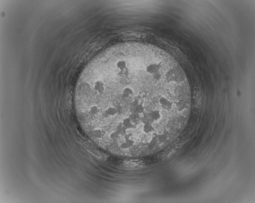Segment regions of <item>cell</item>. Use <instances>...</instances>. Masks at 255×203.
Masks as SVG:
<instances>
[{
	"mask_svg": "<svg viewBox=\"0 0 255 203\" xmlns=\"http://www.w3.org/2000/svg\"><path fill=\"white\" fill-rule=\"evenodd\" d=\"M135 94L134 89L130 85H126L122 89V95L123 97L128 98Z\"/></svg>",
	"mask_w": 255,
	"mask_h": 203,
	"instance_id": "4",
	"label": "cell"
},
{
	"mask_svg": "<svg viewBox=\"0 0 255 203\" xmlns=\"http://www.w3.org/2000/svg\"><path fill=\"white\" fill-rule=\"evenodd\" d=\"M142 130L144 133L147 134L154 131V127L151 124H145L143 126Z\"/></svg>",
	"mask_w": 255,
	"mask_h": 203,
	"instance_id": "7",
	"label": "cell"
},
{
	"mask_svg": "<svg viewBox=\"0 0 255 203\" xmlns=\"http://www.w3.org/2000/svg\"><path fill=\"white\" fill-rule=\"evenodd\" d=\"M121 122L127 131L128 130H134L136 128V126L134 125L132 121L128 117H125Z\"/></svg>",
	"mask_w": 255,
	"mask_h": 203,
	"instance_id": "5",
	"label": "cell"
},
{
	"mask_svg": "<svg viewBox=\"0 0 255 203\" xmlns=\"http://www.w3.org/2000/svg\"><path fill=\"white\" fill-rule=\"evenodd\" d=\"M120 137V135L116 131H112V132L110 133L109 134V139H110L111 140H113V141L118 140Z\"/></svg>",
	"mask_w": 255,
	"mask_h": 203,
	"instance_id": "9",
	"label": "cell"
},
{
	"mask_svg": "<svg viewBox=\"0 0 255 203\" xmlns=\"http://www.w3.org/2000/svg\"><path fill=\"white\" fill-rule=\"evenodd\" d=\"M118 113V110L116 107H109L104 111L102 116L105 118H109V117H114Z\"/></svg>",
	"mask_w": 255,
	"mask_h": 203,
	"instance_id": "1",
	"label": "cell"
},
{
	"mask_svg": "<svg viewBox=\"0 0 255 203\" xmlns=\"http://www.w3.org/2000/svg\"><path fill=\"white\" fill-rule=\"evenodd\" d=\"M145 111V108L143 104H139L135 106L133 112L138 114L142 115L144 113Z\"/></svg>",
	"mask_w": 255,
	"mask_h": 203,
	"instance_id": "8",
	"label": "cell"
},
{
	"mask_svg": "<svg viewBox=\"0 0 255 203\" xmlns=\"http://www.w3.org/2000/svg\"><path fill=\"white\" fill-rule=\"evenodd\" d=\"M196 105L197 107H199L201 104V94L198 93L197 94L196 98Z\"/></svg>",
	"mask_w": 255,
	"mask_h": 203,
	"instance_id": "10",
	"label": "cell"
},
{
	"mask_svg": "<svg viewBox=\"0 0 255 203\" xmlns=\"http://www.w3.org/2000/svg\"><path fill=\"white\" fill-rule=\"evenodd\" d=\"M87 115L91 117H93L97 116L100 112V108L96 105H92L87 108L86 111Z\"/></svg>",
	"mask_w": 255,
	"mask_h": 203,
	"instance_id": "3",
	"label": "cell"
},
{
	"mask_svg": "<svg viewBox=\"0 0 255 203\" xmlns=\"http://www.w3.org/2000/svg\"><path fill=\"white\" fill-rule=\"evenodd\" d=\"M149 115L153 122L159 121L162 117L161 114L158 110L152 111L150 113H149Z\"/></svg>",
	"mask_w": 255,
	"mask_h": 203,
	"instance_id": "6",
	"label": "cell"
},
{
	"mask_svg": "<svg viewBox=\"0 0 255 203\" xmlns=\"http://www.w3.org/2000/svg\"><path fill=\"white\" fill-rule=\"evenodd\" d=\"M159 102L162 108L165 110H169L173 107V104L169 100L164 96L159 98Z\"/></svg>",
	"mask_w": 255,
	"mask_h": 203,
	"instance_id": "2",
	"label": "cell"
}]
</instances>
